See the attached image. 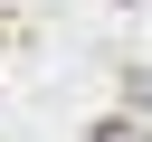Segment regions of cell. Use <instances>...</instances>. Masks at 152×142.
I'll return each mask as SVG.
<instances>
[{"mask_svg": "<svg viewBox=\"0 0 152 142\" xmlns=\"http://www.w3.org/2000/svg\"><path fill=\"white\" fill-rule=\"evenodd\" d=\"M95 142H152V133H142L133 114H104V123H95Z\"/></svg>", "mask_w": 152, "mask_h": 142, "instance_id": "1", "label": "cell"}]
</instances>
